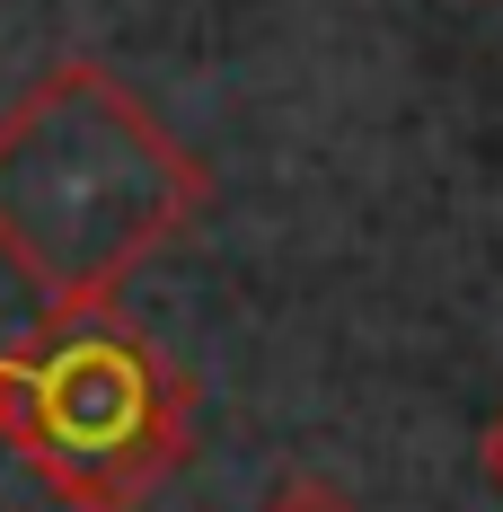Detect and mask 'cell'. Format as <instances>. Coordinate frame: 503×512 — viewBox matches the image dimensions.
I'll use <instances>...</instances> for the list:
<instances>
[{
    "instance_id": "obj_4",
    "label": "cell",
    "mask_w": 503,
    "mask_h": 512,
    "mask_svg": "<svg viewBox=\"0 0 503 512\" xmlns=\"http://www.w3.org/2000/svg\"><path fill=\"white\" fill-rule=\"evenodd\" d=\"M477 468H486V486L503 495V407L486 415V442H477Z\"/></svg>"
},
{
    "instance_id": "obj_3",
    "label": "cell",
    "mask_w": 503,
    "mask_h": 512,
    "mask_svg": "<svg viewBox=\"0 0 503 512\" xmlns=\"http://www.w3.org/2000/svg\"><path fill=\"white\" fill-rule=\"evenodd\" d=\"M265 512H353V504L336 495V486H327V477H292V486H283V495H274Z\"/></svg>"
},
{
    "instance_id": "obj_2",
    "label": "cell",
    "mask_w": 503,
    "mask_h": 512,
    "mask_svg": "<svg viewBox=\"0 0 503 512\" xmlns=\"http://www.w3.org/2000/svg\"><path fill=\"white\" fill-rule=\"evenodd\" d=\"M195 398L177 362L115 301L45 309V327L9 354V451L71 512H133L186 460Z\"/></svg>"
},
{
    "instance_id": "obj_5",
    "label": "cell",
    "mask_w": 503,
    "mask_h": 512,
    "mask_svg": "<svg viewBox=\"0 0 503 512\" xmlns=\"http://www.w3.org/2000/svg\"><path fill=\"white\" fill-rule=\"evenodd\" d=\"M0 442H9V354H0Z\"/></svg>"
},
{
    "instance_id": "obj_1",
    "label": "cell",
    "mask_w": 503,
    "mask_h": 512,
    "mask_svg": "<svg viewBox=\"0 0 503 512\" xmlns=\"http://www.w3.org/2000/svg\"><path fill=\"white\" fill-rule=\"evenodd\" d=\"M203 212L195 151L106 62L71 53L0 115V265L45 309L124 301V283Z\"/></svg>"
}]
</instances>
